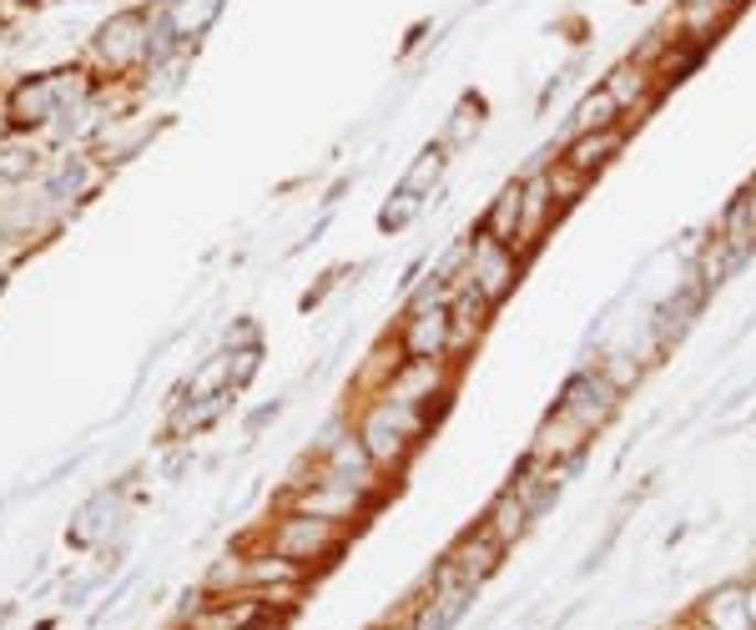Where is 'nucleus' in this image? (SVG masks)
Returning a JSON list of instances; mask_svg holds the SVG:
<instances>
[{"label":"nucleus","instance_id":"14","mask_svg":"<svg viewBox=\"0 0 756 630\" xmlns=\"http://www.w3.org/2000/svg\"><path fill=\"white\" fill-rule=\"evenodd\" d=\"M495 555H499L495 530H485L479 540H469V545L460 550V580H485V575L495 571Z\"/></svg>","mask_w":756,"mask_h":630},{"label":"nucleus","instance_id":"4","mask_svg":"<svg viewBox=\"0 0 756 630\" xmlns=\"http://www.w3.org/2000/svg\"><path fill=\"white\" fill-rule=\"evenodd\" d=\"M560 409H565L570 419H580L585 428L601 424V419L615 409V383L605 379V373H580V379H570V389H565V399H560Z\"/></svg>","mask_w":756,"mask_h":630},{"label":"nucleus","instance_id":"20","mask_svg":"<svg viewBox=\"0 0 756 630\" xmlns=\"http://www.w3.org/2000/svg\"><path fill=\"white\" fill-rule=\"evenodd\" d=\"M36 172V152L25 146H0V182H25Z\"/></svg>","mask_w":756,"mask_h":630},{"label":"nucleus","instance_id":"11","mask_svg":"<svg viewBox=\"0 0 756 630\" xmlns=\"http://www.w3.org/2000/svg\"><path fill=\"white\" fill-rule=\"evenodd\" d=\"M217 11H223V0H172L162 15H166V25H172V36L197 41L202 31L217 21Z\"/></svg>","mask_w":756,"mask_h":630},{"label":"nucleus","instance_id":"2","mask_svg":"<svg viewBox=\"0 0 756 630\" xmlns=\"http://www.w3.org/2000/svg\"><path fill=\"white\" fill-rule=\"evenodd\" d=\"M66 96H82V86L61 82V76H36V82L15 86V96H11V121H15V127H41V121L56 117V107L66 101Z\"/></svg>","mask_w":756,"mask_h":630},{"label":"nucleus","instance_id":"24","mask_svg":"<svg viewBox=\"0 0 756 630\" xmlns=\"http://www.w3.org/2000/svg\"><path fill=\"white\" fill-rule=\"evenodd\" d=\"M746 197H752V203H756V187H752V192H746Z\"/></svg>","mask_w":756,"mask_h":630},{"label":"nucleus","instance_id":"9","mask_svg":"<svg viewBox=\"0 0 756 630\" xmlns=\"http://www.w3.org/2000/svg\"><path fill=\"white\" fill-rule=\"evenodd\" d=\"M701 297H706V283H691V287H681L661 313H656V344H676V338L691 328V318L701 313Z\"/></svg>","mask_w":756,"mask_h":630},{"label":"nucleus","instance_id":"13","mask_svg":"<svg viewBox=\"0 0 756 630\" xmlns=\"http://www.w3.org/2000/svg\"><path fill=\"white\" fill-rule=\"evenodd\" d=\"M520 213H525V192L520 187H505V192H499V203H495V213H489V222H485V238L509 242V238H515V227H520Z\"/></svg>","mask_w":756,"mask_h":630},{"label":"nucleus","instance_id":"22","mask_svg":"<svg viewBox=\"0 0 756 630\" xmlns=\"http://www.w3.org/2000/svg\"><path fill=\"white\" fill-rule=\"evenodd\" d=\"M615 111H620V101H615L611 91H601V96H591V101L580 107V127H611Z\"/></svg>","mask_w":756,"mask_h":630},{"label":"nucleus","instance_id":"23","mask_svg":"<svg viewBox=\"0 0 756 630\" xmlns=\"http://www.w3.org/2000/svg\"><path fill=\"white\" fill-rule=\"evenodd\" d=\"M237 358V369H233V389L237 383H248L252 373H258V348H242V354H233Z\"/></svg>","mask_w":756,"mask_h":630},{"label":"nucleus","instance_id":"19","mask_svg":"<svg viewBox=\"0 0 756 630\" xmlns=\"http://www.w3.org/2000/svg\"><path fill=\"white\" fill-rule=\"evenodd\" d=\"M746 616H752V606H746V600H742V595H736V590H721V595H711V620H716L721 630H736Z\"/></svg>","mask_w":756,"mask_h":630},{"label":"nucleus","instance_id":"7","mask_svg":"<svg viewBox=\"0 0 756 630\" xmlns=\"http://www.w3.org/2000/svg\"><path fill=\"white\" fill-rule=\"evenodd\" d=\"M469 278H474V287H479L489 303H495V297H505V287L515 283V258H509V242L489 238L485 248L474 252V273Z\"/></svg>","mask_w":756,"mask_h":630},{"label":"nucleus","instance_id":"18","mask_svg":"<svg viewBox=\"0 0 756 630\" xmlns=\"http://www.w3.org/2000/svg\"><path fill=\"white\" fill-rule=\"evenodd\" d=\"M252 620H258V606H252V600H227V606H217L213 616H202L197 620V630H248Z\"/></svg>","mask_w":756,"mask_h":630},{"label":"nucleus","instance_id":"6","mask_svg":"<svg viewBox=\"0 0 756 630\" xmlns=\"http://www.w3.org/2000/svg\"><path fill=\"white\" fill-rule=\"evenodd\" d=\"M444 344H450V308H429L424 303V308L409 318V328H403V348L414 358H439Z\"/></svg>","mask_w":756,"mask_h":630},{"label":"nucleus","instance_id":"12","mask_svg":"<svg viewBox=\"0 0 756 630\" xmlns=\"http://www.w3.org/2000/svg\"><path fill=\"white\" fill-rule=\"evenodd\" d=\"M233 404V389H217V393H202L197 404H187V409H177V414H172V434H192V428H207L213 424L217 414H223V409Z\"/></svg>","mask_w":756,"mask_h":630},{"label":"nucleus","instance_id":"1","mask_svg":"<svg viewBox=\"0 0 756 630\" xmlns=\"http://www.w3.org/2000/svg\"><path fill=\"white\" fill-rule=\"evenodd\" d=\"M409 434H414V414H409L399 399H393V404H378L364 424V454L374 464H393L403 454V444H409Z\"/></svg>","mask_w":756,"mask_h":630},{"label":"nucleus","instance_id":"10","mask_svg":"<svg viewBox=\"0 0 756 630\" xmlns=\"http://www.w3.org/2000/svg\"><path fill=\"white\" fill-rule=\"evenodd\" d=\"M469 600H474V580H444V590L434 595V606H424L414 630H450L469 610Z\"/></svg>","mask_w":756,"mask_h":630},{"label":"nucleus","instance_id":"21","mask_svg":"<svg viewBox=\"0 0 756 630\" xmlns=\"http://www.w3.org/2000/svg\"><path fill=\"white\" fill-rule=\"evenodd\" d=\"M525 520H530V510H525L520 500H505V504H499V510H495V535H499V545H505L509 535H520Z\"/></svg>","mask_w":756,"mask_h":630},{"label":"nucleus","instance_id":"8","mask_svg":"<svg viewBox=\"0 0 756 630\" xmlns=\"http://www.w3.org/2000/svg\"><path fill=\"white\" fill-rule=\"evenodd\" d=\"M117 514H121V504H117V495H96V500H86L82 504V514L72 520V540L76 545H101V540L117 530Z\"/></svg>","mask_w":756,"mask_h":630},{"label":"nucleus","instance_id":"16","mask_svg":"<svg viewBox=\"0 0 756 630\" xmlns=\"http://www.w3.org/2000/svg\"><path fill=\"white\" fill-rule=\"evenodd\" d=\"M82 192H86V167L76 162V156H66V162L46 177V197L51 203H76Z\"/></svg>","mask_w":756,"mask_h":630},{"label":"nucleus","instance_id":"15","mask_svg":"<svg viewBox=\"0 0 756 630\" xmlns=\"http://www.w3.org/2000/svg\"><path fill=\"white\" fill-rule=\"evenodd\" d=\"M615 146H620V131H615V127H601L595 137H580V142L570 146V167H575V172L601 167V162L615 152Z\"/></svg>","mask_w":756,"mask_h":630},{"label":"nucleus","instance_id":"5","mask_svg":"<svg viewBox=\"0 0 756 630\" xmlns=\"http://www.w3.org/2000/svg\"><path fill=\"white\" fill-rule=\"evenodd\" d=\"M333 545V520L328 514H298V520H288L283 530H278V540H272V550L283 560H313L323 555V550Z\"/></svg>","mask_w":756,"mask_h":630},{"label":"nucleus","instance_id":"3","mask_svg":"<svg viewBox=\"0 0 756 630\" xmlns=\"http://www.w3.org/2000/svg\"><path fill=\"white\" fill-rule=\"evenodd\" d=\"M142 31H147V15L142 11H121V15H111V21L101 25L96 51H101L111 66H131V61L152 56V36H142Z\"/></svg>","mask_w":756,"mask_h":630},{"label":"nucleus","instance_id":"17","mask_svg":"<svg viewBox=\"0 0 756 630\" xmlns=\"http://www.w3.org/2000/svg\"><path fill=\"white\" fill-rule=\"evenodd\" d=\"M439 177H444V146H424V152H419V162H414V172L403 177V192H409V197H419V192L434 187Z\"/></svg>","mask_w":756,"mask_h":630}]
</instances>
